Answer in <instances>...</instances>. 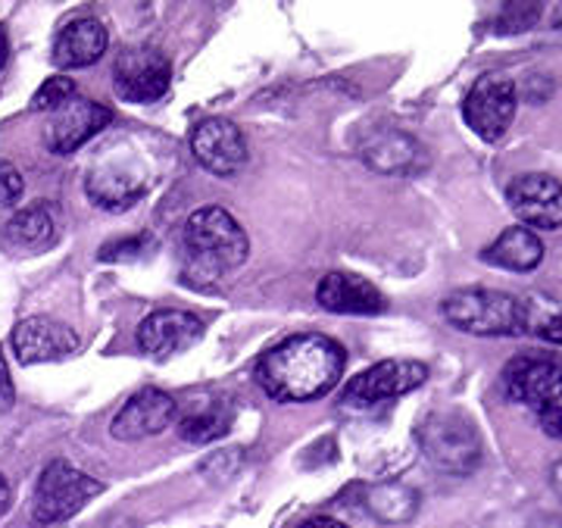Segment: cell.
Returning a JSON list of instances; mask_svg holds the SVG:
<instances>
[{"label":"cell","instance_id":"obj_27","mask_svg":"<svg viewBox=\"0 0 562 528\" xmlns=\"http://www.w3.org/2000/svg\"><path fill=\"white\" fill-rule=\"evenodd\" d=\"M157 241L150 235H132V238H120V241H106L101 247L103 263H113V260H135L144 257L147 250H154Z\"/></svg>","mask_w":562,"mask_h":528},{"label":"cell","instance_id":"obj_16","mask_svg":"<svg viewBox=\"0 0 562 528\" xmlns=\"http://www.w3.org/2000/svg\"><path fill=\"white\" fill-rule=\"evenodd\" d=\"M362 162L382 176H416L428 166V150L419 138L401 128H384L362 144Z\"/></svg>","mask_w":562,"mask_h":528},{"label":"cell","instance_id":"obj_26","mask_svg":"<svg viewBox=\"0 0 562 528\" xmlns=\"http://www.w3.org/2000/svg\"><path fill=\"white\" fill-rule=\"evenodd\" d=\"M538 20H541V3H503L501 16L494 20V29L501 35H516V32L531 29Z\"/></svg>","mask_w":562,"mask_h":528},{"label":"cell","instance_id":"obj_31","mask_svg":"<svg viewBox=\"0 0 562 528\" xmlns=\"http://www.w3.org/2000/svg\"><path fill=\"white\" fill-rule=\"evenodd\" d=\"M301 528H350V526H344L341 519H331V516H313V519H306Z\"/></svg>","mask_w":562,"mask_h":528},{"label":"cell","instance_id":"obj_9","mask_svg":"<svg viewBox=\"0 0 562 528\" xmlns=\"http://www.w3.org/2000/svg\"><path fill=\"white\" fill-rule=\"evenodd\" d=\"M116 94L128 103H154L169 91L172 66L154 47H132L116 60Z\"/></svg>","mask_w":562,"mask_h":528},{"label":"cell","instance_id":"obj_35","mask_svg":"<svg viewBox=\"0 0 562 528\" xmlns=\"http://www.w3.org/2000/svg\"><path fill=\"white\" fill-rule=\"evenodd\" d=\"M557 22H560V25H562V10H560V16H557Z\"/></svg>","mask_w":562,"mask_h":528},{"label":"cell","instance_id":"obj_32","mask_svg":"<svg viewBox=\"0 0 562 528\" xmlns=\"http://www.w3.org/2000/svg\"><path fill=\"white\" fill-rule=\"evenodd\" d=\"M7 60H10V38H7V32H3V25H0V72H3Z\"/></svg>","mask_w":562,"mask_h":528},{"label":"cell","instance_id":"obj_8","mask_svg":"<svg viewBox=\"0 0 562 528\" xmlns=\"http://www.w3.org/2000/svg\"><path fill=\"white\" fill-rule=\"evenodd\" d=\"M425 379H428V366L419 360H384L360 372L344 387V406L366 409V406L394 401L425 385Z\"/></svg>","mask_w":562,"mask_h":528},{"label":"cell","instance_id":"obj_19","mask_svg":"<svg viewBox=\"0 0 562 528\" xmlns=\"http://www.w3.org/2000/svg\"><path fill=\"white\" fill-rule=\"evenodd\" d=\"M106 44H110V35H106L103 22L94 16H81V20L69 22L57 35L50 60L57 69H85V66L101 60Z\"/></svg>","mask_w":562,"mask_h":528},{"label":"cell","instance_id":"obj_17","mask_svg":"<svg viewBox=\"0 0 562 528\" xmlns=\"http://www.w3.org/2000/svg\"><path fill=\"white\" fill-rule=\"evenodd\" d=\"M85 191L91 203H98L101 210H110V213H122L128 206L147 194V179L144 172L132 169L128 162H98L91 172H88V182H85Z\"/></svg>","mask_w":562,"mask_h":528},{"label":"cell","instance_id":"obj_18","mask_svg":"<svg viewBox=\"0 0 562 528\" xmlns=\"http://www.w3.org/2000/svg\"><path fill=\"white\" fill-rule=\"evenodd\" d=\"M316 301L328 313H344V316H379V313H384L382 291L360 276H347V272H328L316 288Z\"/></svg>","mask_w":562,"mask_h":528},{"label":"cell","instance_id":"obj_6","mask_svg":"<svg viewBox=\"0 0 562 528\" xmlns=\"http://www.w3.org/2000/svg\"><path fill=\"white\" fill-rule=\"evenodd\" d=\"M103 491L98 479L85 475L66 460H54L41 472L35 494H32V519L38 526H57L79 513L88 501Z\"/></svg>","mask_w":562,"mask_h":528},{"label":"cell","instance_id":"obj_23","mask_svg":"<svg viewBox=\"0 0 562 528\" xmlns=\"http://www.w3.org/2000/svg\"><path fill=\"white\" fill-rule=\"evenodd\" d=\"M232 419H235L232 406L222 404L216 397L201 401V404H191V409L181 416L179 423L181 441H188V445H210V441H220L222 435H228Z\"/></svg>","mask_w":562,"mask_h":528},{"label":"cell","instance_id":"obj_3","mask_svg":"<svg viewBox=\"0 0 562 528\" xmlns=\"http://www.w3.org/2000/svg\"><path fill=\"white\" fill-rule=\"evenodd\" d=\"M416 441L425 460L443 475H472L482 463V435L460 409L428 413L416 428Z\"/></svg>","mask_w":562,"mask_h":528},{"label":"cell","instance_id":"obj_1","mask_svg":"<svg viewBox=\"0 0 562 528\" xmlns=\"http://www.w3.org/2000/svg\"><path fill=\"white\" fill-rule=\"evenodd\" d=\"M347 353L325 335H294L276 345L257 366L260 387L281 404L325 397L341 382Z\"/></svg>","mask_w":562,"mask_h":528},{"label":"cell","instance_id":"obj_10","mask_svg":"<svg viewBox=\"0 0 562 528\" xmlns=\"http://www.w3.org/2000/svg\"><path fill=\"white\" fill-rule=\"evenodd\" d=\"M191 150L206 172L213 176H235L247 162V144L241 128L225 116H210L198 122L191 132Z\"/></svg>","mask_w":562,"mask_h":528},{"label":"cell","instance_id":"obj_33","mask_svg":"<svg viewBox=\"0 0 562 528\" xmlns=\"http://www.w3.org/2000/svg\"><path fill=\"white\" fill-rule=\"evenodd\" d=\"M7 507H10V485H7V479L0 472V516L7 513Z\"/></svg>","mask_w":562,"mask_h":528},{"label":"cell","instance_id":"obj_2","mask_svg":"<svg viewBox=\"0 0 562 528\" xmlns=\"http://www.w3.org/2000/svg\"><path fill=\"white\" fill-rule=\"evenodd\" d=\"M503 391L509 401L528 406L538 426L562 441V357L522 353L503 369Z\"/></svg>","mask_w":562,"mask_h":528},{"label":"cell","instance_id":"obj_21","mask_svg":"<svg viewBox=\"0 0 562 528\" xmlns=\"http://www.w3.org/2000/svg\"><path fill=\"white\" fill-rule=\"evenodd\" d=\"M482 257L484 263L501 266V269H509V272H531L543 260V241L531 228L513 225L484 250Z\"/></svg>","mask_w":562,"mask_h":528},{"label":"cell","instance_id":"obj_12","mask_svg":"<svg viewBox=\"0 0 562 528\" xmlns=\"http://www.w3.org/2000/svg\"><path fill=\"white\" fill-rule=\"evenodd\" d=\"M509 210L525 228H560L562 225V182L543 172L519 176L506 191Z\"/></svg>","mask_w":562,"mask_h":528},{"label":"cell","instance_id":"obj_34","mask_svg":"<svg viewBox=\"0 0 562 528\" xmlns=\"http://www.w3.org/2000/svg\"><path fill=\"white\" fill-rule=\"evenodd\" d=\"M550 485H553V491L562 497V460L560 463H553V469H550Z\"/></svg>","mask_w":562,"mask_h":528},{"label":"cell","instance_id":"obj_4","mask_svg":"<svg viewBox=\"0 0 562 528\" xmlns=\"http://www.w3.org/2000/svg\"><path fill=\"white\" fill-rule=\"evenodd\" d=\"M184 250L206 272H228L247 260V232L225 206H201L184 223Z\"/></svg>","mask_w":562,"mask_h":528},{"label":"cell","instance_id":"obj_29","mask_svg":"<svg viewBox=\"0 0 562 528\" xmlns=\"http://www.w3.org/2000/svg\"><path fill=\"white\" fill-rule=\"evenodd\" d=\"M13 404H16V387H13V379H10L7 360L0 353V409H10Z\"/></svg>","mask_w":562,"mask_h":528},{"label":"cell","instance_id":"obj_20","mask_svg":"<svg viewBox=\"0 0 562 528\" xmlns=\"http://www.w3.org/2000/svg\"><path fill=\"white\" fill-rule=\"evenodd\" d=\"M3 247L10 254H38L47 250L57 241V223L54 213L47 210V203H32L20 213L10 216V223L3 225Z\"/></svg>","mask_w":562,"mask_h":528},{"label":"cell","instance_id":"obj_28","mask_svg":"<svg viewBox=\"0 0 562 528\" xmlns=\"http://www.w3.org/2000/svg\"><path fill=\"white\" fill-rule=\"evenodd\" d=\"M25 191L22 172L10 160H0V206H16Z\"/></svg>","mask_w":562,"mask_h":528},{"label":"cell","instance_id":"obj_30","mask_svg":"<svg viewBox=\"0 0 562 528\" xmlns=\"http://www.w3.org/2000/svg\"><path fill=\"white\" fill-rule=\"evenodd\" d=\"M525 528H562V516H557V513H538Z\"/></svg>","mask_w":562,"mask_h":528},{"label":"cell","instance_id":"obj_22","mask_svg":"<svg viewBox=\"0 0 562 528\" xmlns=\"http://www.w3.org/2000/svg\"><path fill=\"white\" fill-rule=\"evenodd\" d=\"M419 491L403 482H379L366 491V509L384 526H403L419 513Z\"/></svg>","mask_w":562,"mask_h":528},{"label":"cell","instance_id":"obj_13","mask_svg":"<svg viewBox=\"0 0 562 528\" xmlns=\"http://www.w3.org/2000/svg\"><path fill=\"white\" fill-rule=\"evenodd\" d=\"M179 406L176 401L160 391V387H140L138 394H132L125 406L120 409V416L113 419L110 435L116 441H140V438H154L166 428L172 426Z\"/></svg>","mask_w":562,"mask_h":528},{"label":"cell","instance_id":"obj_11","mask_svg":"<svg viewBox=\"0 0 562 528\" xmlns=\"http://www.w3.org/2000/svg\"><path fill=\"white\" fill-rule=\"evenodd\" d=\"M110 122H113L110 106L85 101V98H72L50 116L47 128H44V144L50 154H76L81 144L91 142Z\"/></svg>","mask_w":562,"mask_h":528},{"label":"cell","instance_id":"obj_25","mask_svg":"<svg viewBox=\"0 0 562 528\" xmlns=\"http://www.w3.org/2000/svg\"><path fill=\"white\" fill-rule=\"evenodd\" d=\"M72 98H79V91H76V81L66 79V76H54V79H47L41 85L38 91H35V98H32V110H47V113H57L60 106L72 101Z\"/></svg>","mask_w":562,"mask_h":528},{"label":"cell","instance_id":"obj_5","mask_svg":"<svg viewBox=\"0 0 562 528\" xmlns=\"http://www.w3.org/2000/svg\"><path fill=\"white\" fill-rule=\"evenodd\" d=\"M441 316L453 328L479 338L522 335V297L487 288L453 291L441 301Z\"/></svg>","mask_w":562,"mask_h":528},{"label":"cell","instance_id":"obj_24","mask_svg":"<svg viewBox=\"0 0 562 528\" xmlns=\"http://www.w3.org/2000/svg\"><path fill=\"white\" fill-rule=\"evenodd\" d=\"M522 335L562 347V304L543 294H522Z\"/></svg>","mask_w":562,"mask_h":528},{"label":"cell","instance_id":"obj_14","mask_svg":"<svg viewBox=\"0 0 562 528\" xmlns=\"http://www.w3.org/2000/svg\"><path fill=\"white\" fill-rule=\"evenodd\" d=\"M203 338V323L184 310H157L138 325V345L144 353L169 360L198 345Z\"/></svg>","mask_w":562,"mask_h":528},{"label":"cell","instance_id":"obj_15","mask_svg":"<svg viewBox=\"0 0 562 528\" xmlns=\"http://www.w3.org/2000/svg\"><path fill=\"white\" fill-rule=\"evenodd\" d=\"M13 350L25 366L63 360L79 350V335L54 316H29L13 328Z\"/></svg>","mask_w":562,"mask_h":528},{"label":"cell","instance_id":"obj_7","mask_svg":"<svg viewBox=\"0 0 562 528\" xmlns=\"http://www.w3.org/2000/svg\"><path fill=\"white\" fill-rule=\"evenodd\" d=\"M516 106H519L516 81L501 72H491L472 85L465 106H462V116L482 142L494 144L501 142L506 128L516 120Z\"/></svg>","mask_w":562,"mask_h":528}]
</instances>
